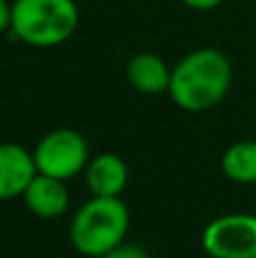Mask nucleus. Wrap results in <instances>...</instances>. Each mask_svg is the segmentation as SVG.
Returning <instances> with one entry per match:
<instances>
[{"instance_id": "f257e3e1", "label": "nucleus", "mask_w": 256, "mask_h": 258, "mask_svg": "<svg viewBox=\"0 0 256 258\" xmlns=\"http://www.w3.org/2000/svg\"><path fill=\"white\" fill-rule=\"evenodd\" d=\"M234 66L218 48H195L172 68L168 95L181 111L200 113L218 107L229 93Z\"/></svg>"}, {"instance_id": "f03ea898", "label": "nucleus", "mask_w": 256, "mask_h": 258, "mask_svg": "<svg viewBox=\"0 0 256 258\" xmlns=\"http://www.w3.org/2000/svg\"><path fill=\"white\" fill-rule=\"evenodd\" d=\"M130 220V209L120 197H91L73 213L71 245L82 256L102 258L125 242Z\"/></svg>"}, {"instance_id": "7ed1b4c3", "label": "nucleus", "mask_w": 256, "mask_h": 258, "mask_svg": "<svg viewBox=\"0 0 256 258\" xmlns=\"http://www.w3.org/2000/svg\"><path fill=\"white\" fill-rule=\"evenodd\" d=\"M80 25L75 0H14L12 34L32 48H57L73 39Z\"/></svg>"}, {"instance_id": "20e7f679", "label": "nucleus", "mask_w": 256, "mask_h": 258, "mask_svg": "<svg viewBox=\"0 0 256 258\" xmlns=\"http://www.w3.org/2000/svg\"><path fill=\"white\" fill-rule=\"evenodd\" d=\"M32 156L36 163V172L68 181L77 174H84L91 161V150L80 132L71 127H59L48 132L36 143Z\"/></svg>"}, {"instance_id": "39448f33", "label": "nucleus", "mask_w": 256, "mask_h": 258, "mask_svg": "<svg viewBox=\"0 0 256 258\" xmlns=\"http://www.w3.org/2000/svg\"><path fill=\"white\" fill-rule=\"evenodd\" d=\"M202 249L211 258H256V215L227 213L202 231Z\"/></svg>"}, {"instance_id": "423d86ee", "label": "nucleus", "mask_w": 256, "mask_h": 258, "mask_svg": "<svg viewBox=\"0 0 256 258\" xmlns=\"http://www.w3.org/2000/svg\"><path fill=\"white\" fill-rule=\"evenodd\" d=\"M36 177L34 156L18 143H0V202L23 197Z\"/></svg>"}, {"instance_id": "0eeeda50", "label": "nucleus", "mask_w": 256, "mask_h": 258, "mask_svg": "<svg viewBox=\"0 0 256 258\" xmlns=\"http://www.w3.org/2000/svg\"><path fill=\"white\" fill-rule=\"evenodd\" d=\"M84 181L93 197H120L130 183V165L120 154L100 152L91 156Z\"/></svg>"}, {"instance_id": "6e6552de", "label": "nucleus", "mask_w": 256, "mask_h": 258, "mask_svg": "<svg viewBox=\"0 0 256 258\" xmlns=\"http://www.w3.org/2000/svg\"><path fill=\"white\" fill-rule=\"evenodd\" d=\"M23 202H25L27 211L36 218L57 220L71 206V192L66 188V181L36 172V177L23 192Z\"/></svg>"}, {"instance_id": "1a4fd4ad", "label": "nucleus", "mask_w": 256, "mask_h": 258, "mask_svg": "<svg viewBox=\"0 0 256 258\" xmlns=\"http://www.w3.org/2000/svg\"><path fill=\"white\" fill-rule=\"evenodd\" d=\"M172 68L154 52H139L127 61L125 77L134 91L143 95L168 93Z\"/></svg>"}, {"instance_id": "9d476101", "label": "nucleus", "mask_w": 256, "mask_h": 258, "mask_svg": "<svg viewBox=\"0 0 256 258\" xmlns=\"http://www.w3.org/2000/svg\"><path fill=\"white\" fill-rule=\"evenodd\" d=\"M220 168L234 183H256V141H238L229 145L220 159Z\"/></svg>"}, {"instance_id": "9b49d317", "label": "nucleus", "mask_w": 256, "mask_h": 258, "mask_svg": "<svg viewBox=\"0 0 256 258\" xmlns=\"http://www.w3.org/2000/svg\"><path fill=\"white\" fill-rule=\"evenodd\" d=\"M102 258H152V254L145 251L143 247H139V245H127V242H122L120 247H116L113 251L104 254Z\"/></svg>"}, {"instance_id": "f8f14e48", "label": "nucleus", "mask_w": 256, "mask_h": 258, "mask_svg": "<svg viewBox=\"0 0 256 258\" xmlns=\"http://www.w3.org/2000/svg\"><path fill=\"white\" fill-rule=\"evenodd\" d=\"M184 7L195 9V12H211V9L220 7L225 0H179Z\"/></svg>"}, {"instance_id": "ddd939ff", "label": "nucleus", "mask_w": 256, "mask_h": 258, "mask_svg": "<svg viewBox=\"0 0 256 258\" xmlns=\"http://www.w3.org/2000/svg\"><path fill=\"white\" fill-rule=\"evenodd\" d=\"M12 30V3L0 0V34Z\"/></svg>"}]
</instances>
